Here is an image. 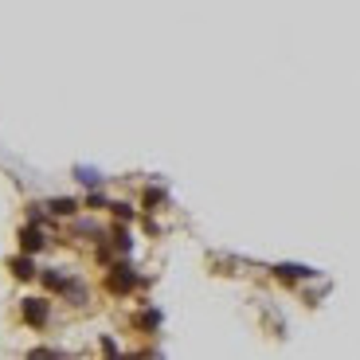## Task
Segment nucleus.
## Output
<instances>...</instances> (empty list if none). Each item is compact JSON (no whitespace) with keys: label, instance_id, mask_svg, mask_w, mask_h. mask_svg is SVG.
<instances>
[{"label":"nucleus","instance_id":"nucleus-1","mask_svg":"<svg viewBox=\"0 0 360 360\" xmlns=\"http://www.w3.org/2000/svg\"><path fill=\"white\" fill-rule=\"evenodd\" d=\"M24 314H27V321H44V317H47V306H44V302H27Z\"/></svg>","mask_w":360,"mask_h":360},{"label":"nucleus","instance_id":"nucleus-2","mask_svg":"<svg viewBox=\"0 0 360 360\" xmlns=\"http://www.w3.org/2000/svg\"><path fill=\"white\" fill-rule=\"evenodd\" d=\"M27 266H32V262H27V259H16V274H20V278H27V274H32V270H27Z\"/></svg>","mask_w":360,"mask_h":360}]
</instances>
